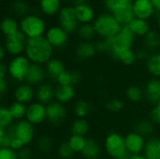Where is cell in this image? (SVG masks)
Returning a JSON list of instances; mask_svg holds the SVG:
<instances>
[{"label":"cell","instance_id":"obj_1","mask_svg":"<svg viewBox=\"0 0 160 159\" xmlns=\"http://www.w3.org/2000/svg\"><path fill=\"white\" fill-rule=\"evenodd\" d=\"M55 50L45 37L27 39L24 55L32 64L45 66L52 57Z\"/></svg>","mask_w":160,"mask_h":159},{"label":"cell","instance_id":"obj_2","mask_svg":"<svg viewBox=\"0 0 160 159\" xmlns=\"http://www.w3.org/2000/svg\"><path fill=\"white\" fill-rule=\"evenodd\" d=\"M19 22L20 31L27 37V39L44 37L48 29L46 20L43 16L36 12H30L19 19Z\"/></svg>","mask_w":160,"mask_h":159},{"label":"cell","instance_id":"obj_3","mask_svg":"<svg viewBox=\"0 0 160 159\" xmlns=\"http://www.w3.org/2000/svg\"><path fill=\"white\" fill-rule=\"evenodd\" d=\"M93 25L98 37L100 39H106L116 36L123 27L114 15L109 11L99 13L95 19Z\"/></svg>","mask_w":160,"mask_h":159},{"label":"cell","instance_id":"obj_4","mask_svg":"<svg viewBox=\"0 0 160 159\" xmlns=\"http://www.w3.org/2000/svg\"><path fill=\"white\" fill-rule=\"evenodd\" d=\"M102 146L105 155L110 159H129L125 136L117 131L109 132L104 138Z\"/></svg>","mask_w":160,"mask_h":159},{"label":"cell","instance_id":"obj_5","mask_svg":"<svg viewBox=\"0 0 160 159\" xmlns=\"http://www.w3.org/2000/svg\"><path fill=\"white\" fill-rule=\"evenodd\" d=\"M31 64L32 63L24 54L10 57L9 60L7 61L8 78L16 84L24 82Z\"/></svg>","mask_w":160,"mask_h":159},{"label":"cell","instance_id":"obj_6","mask_svg":"<svg viewBox=\"0 0 160 159\" xmlns=\"http://www.w3.org/2000/svg\"><path fill=\"white\" fill-rule=\"evenodd\" d=\"M57 24L60 25L70 36L76 35L81 23L76 16L75 7L69 4L65 5L57 15Z\"/></svg>","mask_w":160,"mask_h":159},{"label":"cell","instance_id":"obj_7","mask_svg":"<svg viewBox=\"0 0 160 159\" xmlns=\"http://www.w3.org/2000/svg\"><path fill=\"white\" fill-rule=\"evenodd\" d=\"M15 138L20 140L24 146H31L37 138V129L25 119L17 121L9 128Z\"/></svg>","mask_w":160,"mask_h":159},{"label":"cell","instance_id":"obj_8","mask_svg":"<svg viewBox=\"0 0 160 159\" xmlns=\"http://www.w3.org/2000/svg\"><path fill=\"white\" fill-rule=\"evenodd\" d=\"M44 37L55 51H61L67 48L70 40V35L57 23L48 26Z\"/></svg>","mask_w":160,"mask_h":159},{"label":"cell","instance_id":"obj_9","mask_svg":"<svg viewBox=\"0 0 160 159\" xmlns=\"http://www.w3.org/2000/svg\"><path fill=\"white\" fill-rule=\"evenodd\" d=\"M47 111V124L53 127H61L68 119V110L67 105L59 103L57 101H52L46 105Z\"/></svg>","mask_w":160,"mask_h":159},{"label":"cell","instance_id":"obj_10","mask_svg":"<svg viewBox=\"0 0 160 159\" xmlns=\"http://www.w3.org/2000/svg\"><path fill=\"white\" fill-rule=\"evenodd\" d=\"M27 43V37L20 31L14 35L4 37L3 46L9 57H15L24 54Z\"/></svg>","mask_w":160,"mask_h":159},{"label":"cell","instance_id":"obj_11","mask_svg":"<svg viewBox=\"0 0 160 159\" xmlns=\"http://www.w3.org/2000/svg\"><path fill=\"white\" fill-rule=\"evenodd\" d=\"M25 120L32 124L34 127H40L43 124L47 123L46 105L36 100L27 105Z\"/></svg>","mask_w":160,"mask_h":159},{"label":"cell","instance_id":"obj_12","mask_svg":"<svg viewBox=\"0 0 160 159\" xmlns=\"http://www.w3.org/2000/svg\"><path fill=\"white\" fill-rule=\"evenodd\" d=\"M146 140H147L146 138H144L142 135H141L135 130L128 132L125 135V142L128 155L129 156L142 155L145 147Z\"/></svg>","mask_w":160,"mask_h":159},{"label":"cell","instance_id":"obj_13","mask_svg":"<svg viewBox=\"0 0 160 159\" xmlns=\"http://www.w3.org/2000/svg\"><path fill=\"white\" fill-rule=\"evenodd\" d=\"M12 97L14 101L29 105L36 100L35 87L29 85L26 82L18 83L15 85L12 91Z\"/></svg>","mask_w":160,"mask_h":159},{"label":"cell","instance_id":"obj_14","mask_svg":"<svg viewBox=\"0 0 160 159\" xmlns=\"http://www.w3.org/2000/svg\"><path fill=\"white\" fill-rule=\"evenodd\" d=\"M95 41H80L74 49V55L78 61L86 62L93 59L98 54Z\"/></svg>","mask_w":160,"mask_h":159},{"label":"cell","instance_id":"obj_15","mask_svg":"<svg viewBox=\"0 0 160 159\" xmlns=\"http://www.w3.org/2000/svg\"><path fill=\"white\" fill-rule=\"evenodd\" d=\"M55 87L54 82L47 80L35 88L36 91V101L40 102L44 105H48L54 101L55 97Z\"/></svg>","mask_w":160,"mask_h":159},{"label":"cell","instance_id":"obj_16","mask_svg":"<svg viewBox=\"0 0 160 159\" xmlns=\"http://www.w3.org/2000/svg\"><path fill=\"white\" fill-rule=\"evenodd\" d=\"M135 18L150 21L155 15L156 10L151 0H135L132 4Z\"/></svg>","mask_w":160,"mask_h":159},{"label":"cell","instance_id":"obj_17","mask_svg":"<svg viewBox=\"0 0 160 159\" xmlns=\"http://www.w3.org/2000/svg\"><path fill=\"white\" fill-rule=\"evenodd\" d=\"M47 80H48V78H47V74H46L44 66L31 64L24 82H26L29 85L36 88L42 82H46Z\"/></svg>","mask_w":160,"mask_h":159},{"label":"cell","instance_id":"obj_18","mask_svg":"<svg viewBox=\"0 0 160 159\" xmlns=\"http://www.w3.org/2000/svg\"><path fill=\"white\" fill-rule=\"evenodd\" d=\"M77 90L73 85H56L55 87V97L54 100L68 105L73 103L76 100Z\"/></svg>","mask_w":160,"mask_h":159},{"label":"cell","instance_id":"obj_19","mask_svg":"<svg viewBox=\"0 0 160 159\" xmlns=\"http://www.w3.org/2000/svg\"><path fill=\"white\" fill-rule=\"evenodd\" d=\"M143 90L145 100L148 103L154 106L160 101V79L150 78L145 82Z\"/></svg>","mask_w":160,"mask_h":159},{"label":"cell","instance_id":"obj_20","mask_svg":"<svg viewBox=\"0 0 160 159\" xmlns=\"http://www.w3.org/2000/svg\"><path fill=\"white\" fill-rule=\"evenodd\" d=\"M45 70H46V74H47V78L49 81L55 82L56 79L66 70L68 69L66 67L65 62L59 58V57H52L45 66Z\"/></svg>","mask_w":160,"mask_h":159},{"label":"cell","instance_id":"obj_21","mask_svg":"<svg viewBox=\"0 0 160 159\" xmlns=\"http://www.w3.org/2000/svg\"><path fill=\"white\" fill-rule=\"evenodd\" d=\"M63 0H40L38 3V11L45 17H57L63 7Z\"/></svg>","mask_w":160,"mask_h":159},{"label":"cell","instance_id":"obj_22","mask_svg":"<svg viewBox=\"0 0 160 159\" xmlns=\"http://www.w3.org/2000/svg\"><path fill=\"white\" fill-rule=\"evenodd\" d=\"M34 146L36 150L42 155H50L52 152H55L56 149V144L53 139L45 133L37 136L34 142Z\"/></svg>","mask_w":160,"mask_h":159},{"label":"cell","instance_id":"obj_23","mask_svg":"<svg viewBox=\"0 0 160 159\" xmlns=\"http://www.w3.org/2000/svg\"><path fill=\"white\" fill-rule=\"evenodd\" d=\"M75 12L78 18V21L81 24L85 23H93L95 19L97 18L96 10L89 3L75 6Z\"/></svg>","mask_w":160,"mask_h":159},{"label":"cell","instance_id":"obj_24","mask_svg":"<svg viewBox=\"0 0 160 159\" xmlns=\"http://www.w3.org/2000/svg\"><path fill=\"white\" fill-rule=\"evenodd\" d=\"M103 146L94 138H87L86 145L81 156L83 159H100L103 154Z\"/></svg>","mask_w":160,"mask_h":159},{"label":"cell","instance_id":"obj_25","mask_svg":"<svg viewBox=\"0 0 160 159\" xmlns=\"http://www.w3.org/2000/svg\"><path fill=\"white\" fill-rule=\"evenodd\" d=\"M0 28H1V32H2L4 37L14 35V34L20 32L19 19L14 17L11 14L5 15L1 20Z\"/></svg>","mask_w":160,"mask_h":159},{"label":"cell","instance_id":"obj_26","mask_svg":"<svg viewBox=\"0 0 160 159\" xmlns=\"http://www.w3.org/2000/svg\"><path fill=\"white\" fill-rule=\"evenodd\" d=\"M110 56L113 60L121 63L126 67H131L135 65L136 62L138 61L135 49H126V50L116 51L112 52Z\"/></svg>","mask_w":160,"mask_h":159},{"label":"cell","instance_id":"obj_27","mask_svg":"<svg viewBox=\"0 0 160 159\" xmlns=\"http://www.w3.org/2000/svg\"><path fill=\"white\" fill-rule=\"evenodd\" d=\"M112 14L117 19V21L122 24V26L128 25L135 19L132 5H130V4H123V5L119 6L112 12Z\"/></svg>","mask_w":160,"mask_h":159},{"label":"cell","instance_id":"obj_28","mask_svg":"<svg viewBox=\"0 0 160 159\" xmlns=\"http://www.w3.org/2000/svg\"><path fill=\"white\" fill-rule=\"evenodd\" d=\"M93 111L92 104L84 98H77L72 103L71 112L75 118H87Z\"/></svg>","mask_w":160,"mask_h":159},{"label":"cell","instance_id":"obj_29","mask_svg":"<svg viewBox=\"0 0 160 159\" xmlns=\"http://www.w3.org/2000/svg\"><path fill=\"white\" fill-rule=\"evenodd\" d=\"M91 129V126L87 118H75L69 126L70 135L87 137Z\"/></svg>","mask_w":160,"mask_h":159},{"label":"cell","instance_id":"obj_30","mask_svg":"<svg viewBox=\"0 0 160 159\" xmlns=\"http://www.w3.org/2000/svg\"><path fill=\"white\" fill-rule=\"evenodd\" d=\"M143 156L148 159H160V137L152 136L146 140Z\"/></svg>","mask_w":160,"mask_h":159},{"label":"cell","instance_id":"obj_31","mask_svg":"<svg viewBox=\"0 0 160 159\" xmlns=\"http://www.w3.org/2000/svg\"><path fill=\"white\" fill-rule=\"evenodd\" d=\"M145 69L151 78L160 79V51L151 52L144 62Z\"/></svg>","mask_w":160,"mask_h":159},{"label":"cell","instance_id":"obj_32","mask_svg":"<svg viewBox=\"0 0 160 159\" xmlns=\"http://www.w3.org/2000/svg\"><path fill=\"white\" fill-rule=\"evenodd\" d=\"M130 30L133 32V34L137 37V38H143L151 30V24L149 21H145L142 19L135 18L128 25Z\"/></svg>","mask_w":160,"mask_h":159},{"label":"cell","instance_id":"obj_33","mask_svg":"<svg viewBox=\"0 0 160 159\" xmlns=\"http://www.w3.org/2000/svg\"><path fill=\"white\" fill-rule=\"evenodd\" d=\"M10 14L16 18H22L31 12V6L27 0H12L9 4Z\"/></svg>","mask_w":160,"mask_h":159},{"label":"cell","instance_id":"obj_34","mask_svg":"<svg viewBox=\"0 0 160 159\" xmlns=\"http://www.w3.org/2000/svg\"><path fill=\"white\" fill-rule=\"evenodd\" d=\"M142 46L150 52H155L160 49V32L152 29L143 38Z\"/></svg>","mask_w":160,"mask_h":159},{"label":"cell","instance_id":"obj_35","mask_svg":"<svg viewBox=\"0 0 160 159\" xmlns=\"http://www.w3.org/2000/svg\"><path fill=\"white\" fill-rule=\"evenodd\" d=\"M125 97L128 101L133 104L141 103L142 100L145 99L143 88H142L137 84H131L128 86L125 91Z\"/></svg>","mask_w":160,"mask_h":159},{"label":"cell","instance_id":"obj_36","mask_svg":"<svg viewBox=\"0 0 160 159\" xmlns=\"http://www.w3.org/2000/svg\"><path fill=\"white\" fill-rule=\"evenodd\" d=\"M133 130L137 131L138 133L142 135L144 138L148 139L152 136H155L156 126L151 122V120L149 118H144V119L139 120L135 124Z\"/></svg>","mask_w":160,"mask_h":159},{"label":"cell","instance_id":"obj_37","mask_svg":"<svg viewBox=\"0 0 160 159\" xmlns=\"http://www.w3.org/2000/svg\"><path fill=\"white\" fill-rule=\"evenodd\" d=\"M76 35L80 41H95L96 37H98L93 23L81 24Z\"/></svg>","mask_w":160,"mask_h":159},{"label":"cell","instance_id":"obj_38","mask_svg":"<svg viewBox=\"0 0 160 159\" xmlns=\"http://www.w3.org/2000/svg\"><path fill=\"white\" fill-rule=\"evenodd\" d=\"M69 146L75 153V155H81L83 151L86 142H87V137H82V136H75V135H69V137L67 139Z\"/></svg>","mask_w":160,"mask_h":159},{"label":"cell","instance_id":"obj_39","mask_svg":"<svg viewBox=\"0 0 160 159\" xmlns=\"http://www.w3.org/2000/svg\"><path fill=\"white\" fill-rule=\"evenodd\" d=\"M12 117L14 118L15 122L25 119V114H26V110H27V105H24L22 103L17 102V101H12L8 105Z\"/></svg>","mask_w":160,"mask_h":159},{"label":"cell","instance_id":"obj_40","mask_svg":"<svg viewBox=\"0 0 160 159\" xmlns=\"http://www.w3.org/2000/svg\"><path fill=\"white\" fill-rule=\"evenodd\" d=\"M56 156L59 159H72L75 157V153L69 146L68 141H62L56 145Z\"/></svg>","mask_w":160,"mask_h":159},{"label":"cell","instance_id":"obj_41","mask_svg":"<svg viewBox=\"0 0 160 159\" xmlns=\"http://www.w3.org/2000/svg\"><path fill=\"white\" fill-rule=\"evenodd\" d=\"M14 123H15V120L12 117V114L8 107L2 105L0 109V128L8 129L13 126Z\"/></svg>","mask_w":160,"mask_h":159},{"label":"cell","instance_id":"obj_42","mask_svg":"<svg viewBox=\"0 0 160 159\" xmlns=\"http://www.w3.org/2000/svg\"><path fill=\"white\" fill-rule=\"evenodd\" d=\"M56 85H73L74 86V75L73 69H66L55 81Z\"/></svg>","mask_w":160,"mask_h":159},{"label":"cell","instance_id":"obj_43","mask_svg":"<svg viewBox=\"0 0 160 159\" xmlns=\"http://www.w3.org/2000/svg\"><path fill=\"white\" fill-rule=\"evenodd\" d=\"M105 108L112 113H119L125 108V103L120 98H112L105 104Z\"/></svg>","mask_w":160,"mask_h":159},{"label":"cell","instance_id":"obj_44","mask_svg":"<svg viewBox=\"0 0 160 159\" xmlns=\"http://www.w3.org/2000/svg\"><path fill=\"white\" fill-rule=\"evenodd\" d=\"M13 139L14 136L9 128H0V147H9Z\"/></svg>","mask_w":160,"mask_h":159},{"label":"cell","instance_id":"obj_45","mask_svg":"<svg viewBox=\"0 0 160 159\" xmlns=\"http://www.w3.org/2000/svg\"><path fill=\"white\" fill-rule=\"evenodd\" d=\"M148 118L156 127H160V101L152 107Z\"/></svg>","mask_w":160,"mask_h":159},{"label":"cell","instance_id":"obj_46","mask_svg":"<svg viewBox=\"0 0 160 159\" xmlns=\"http://www.w3.org/2000/svg\"><path fill=\"white\" fill-rule=\"evenodd\" d=\"M0 159H19L16 151L9 147H0Z\"/></svg>","mask_w":160,"mask_h":159},{"label":"cell","instance_id":"obj_47","mask_svg":"<svg viewBox=\"0 0 160 159\" xmlns=\"http://www.w3.org/2000/svg\"><path fill=\"white\" fill-rule=\"evenodd\" d=\"M19 159H33L34 158V150L31 146H24L17 152Z\"/></svg>","mask_w":160,"mask_h":159},{"label":"cell","instance_id":"obj_48","mask_svg":"<svg viewBox=\"0 0 160 159\" xmlns=\"http://www.w3.org/2000/svg\"><path fill=\"white\" fill-rule=\"evenodd\" d=\"M135 52H136V55H137L138 61H143V62H145L147 60V58L149 57V55L151 53L143 46H141V47L135 49Z\"/></svg>","mask_w":160,"mask_h":159},{"label":"cell","instance_id":"obj_49","mask_svg":"<svg viewBox=\"0 0 160 159\" xmlns=\"http://www.w3.org/2000/svg\"><path fill=\"white\" fill-rule=\"evenodd\" d=\"M9 88V82H8V78L5 79H0V96L3 98L6 94H8Z\"/></svg>","mask_w":160,"mask_h":159},{"label":"cell","instance_id":"obj_50","mask_svg":"<svg viewBox=\"0 0 160 159\" xmlns=\"http://www.w3.org/2000/svg\"><path fill=\"white\" fill-rule=\"evenodd\" d=\"M23 147H24L23 143L20 140H18L17 138H15V137H14V139L12 140V142H11V143L9 145V148H11L12 150H14L16 152H18L19 150H21Z\"/></svg>","mask_w":160,"mask_h":159},{"label":"cell","instance_id":"obj_51","mask_svg":"<svg viewBox=\"0 0 160 159\" xmlns=\"http://www.w3.org/2000/svg\"><path fill=\"white\" fill-rule=\"evenodd\" d=\"M8 78V66L7 62H0V79Z\"/></svg>","mask_w":160,"mask_h":159},{"label":"cell","instance_id":"obj_52","mask_svg":"<svg viewBox=\"0 0 160 159\" xmlns=\"http://www.w3.org/2000/svg\"><path fill=\"white\" fill-rule=\"evenodd\" d=\"M8 57V52L6 51V49L4 48L3 45H1V48H0V62H7L6 59Z\"/></svg>","mask_w":160,"mask_h":159},{"label":"cell","instance_id":"obj_53","mask_svg":"<svg viewBox=\"0 0 160 159\" xmlns=\"http://www.w3.org/2000/svg\"><path fill=\"white\" fill-rule=\"evenodd\" d=\"M152 4L154 6V8L156 10V14H160V0H151Z\"/></svg>","mask_w":160,"mask_h":159},{"label":"cell","instance_id":"obj_54","mask_svg":"<svg viewBox=\"0 0 160 159\" xmlns=\"http://www.w3.org/2000/svg\"><path fill=\"white\" fill-rule=\"evenodd\" d=\"M86 3H88V0H70V4L73 7L82 5V4H86Z\"/></svg>","mask_w":160,"mask_h":159},{"label":"cell","instance_id":"obj_55","mask_svg":"<svg viewBox=\"0 0 160 159\" xmlns=\"http://www.w3.org/2000/svg\"><path fill=\"white\" fill-rule=\"evenodd\" d=\"M129 159H148L145 156H143V154L142 155H137V156H130Z\"/></svg>","mask_w":160,"mask_h":159},{"label":"cell","instance_id":"obj_56","mask_svg":"<svg viewBox=\"0 0 160 159\" xmlns=\"http://www.w3.org/2000/svg\"><path fill=\"white\" fill-rule=\"evenodd\" d=\"M157 27H158V31L160 32V14H158V17H157Z\"/></svg>","mask_w":160,"mask_h":159},{"label":"cell","instance_id":"obj_57","mask_svg":"<svg viewBox=\"0 0 160 159\" xmlns=\"http://www.w3.org/2000/svg\"><path fill=\"white\" fill-rule=\"evenodd\" d=\"M134 1L135 0H121L122 3H124V4H130V5H132Z\"/></svg>","mask_w":160,"mask_h":159},{"label":"cell","instance_id":"obj_58","mask_svg":"<svg viewBox=\"0 0 160 159\" xmlns=\"http://www.w3.org/2000/svg\"><path fill=\"white\" fill-rule=\"evenodd\" d=\"M102 1H103V4H104V6H105V5H108V4L112 3V2L114 1V0H102Z\"/></svg>","mask_w":160,"mask_h":159},{"label":"cell","instance_id":"obj_59","mask_svg":"<svg viewBox=\"0 0 160 159\" xmlns=\"http://www.w3.org/2000/svg\"><path fill=\"white\" fill-rule=\"evenodd\" d=\"M32 1H35V2H38H38H39L40 0H32Z\"/></svg>","mask_w":160,"mask_h":159},{"label":"cell","instance_id":"obj_60","mask_svg":"<svg viewBox=\"0 0 160 159\" xmlns=\"http://www.w3.org/2000/svg\"><path fill=\"white\" fill-rule=\"evenodd\" d=\"M63 1H67V0H63ZM68 1H70V0H68Z\"/></svg>","mask_w":160,"mask_h":159},{"label":"cell","instance_id":"obj_61","mask_svg":"<svg viewBox=\"0 0 160 159\" xmlns=\"http://www.w3.org/2000/svg\"><path fill=\"white\" fill-rule=\"evenodd\" d=\"M159 51H160V49H159Z\"/></svg>","mask_w":160,"mask_h":159}]
</instances>
